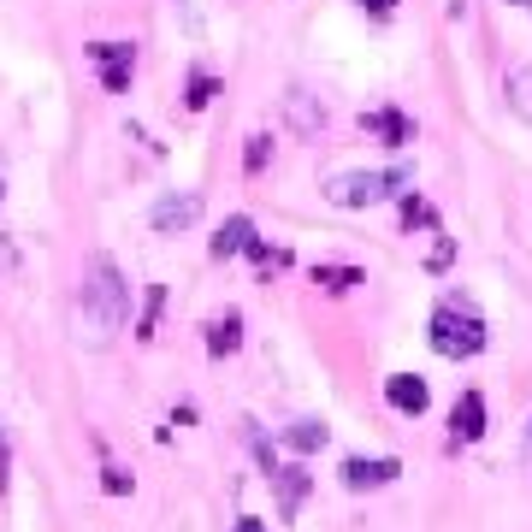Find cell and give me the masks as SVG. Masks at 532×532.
Instances as JSON below:
<instances>
[{"label":"cell","mask_w":532,"mask_h":532,"mask_svg":"<svg viewBox=\"0 0 532 532\" xmlns=\"http://www.w3.org/2000/svg\"><path fill=\"white\" fill-rule=\"evenodd\" d=\"M237 343H243V320L237 314H219L207 326V355H237Z\"/></svg>","instance_id":"obj_14"},{"label":"cell","mask_w":532,"mask_h":532,"mask_svg":"<svg viewBox=\"0 0 532 532\" xmlns=\"http://www.w3.org/2000/svg\"><path fill=\"white\" fill-rule=\"evenodd\" d=\"M361 6H367V12H379V18H391V12H397V0H361Z\"/></svg>","instance_id":"obj_21"},{"label":"cell","mask_w":532,"mask_h":532,"mask_svg":"<svg viewBox=\"0 0 532 532\" xmlns=\"http://www.w3.org/2000/svg\"><path fill=\"white\" fill-rule=\"evenodd\" d=\"M213 89H219V83H213L207 71H196V77H190V95H184V101H190V113H201V107L213 101Z\"/></svg>","instance_id":"obj_16"},{"label":"cell","mask_w":532,"mask_h":532,"mask_svg":"<svg viewBox=\"0 0 532 532\" xmlns=\"http://www.w3.org/2000/svg\"><path fill=\"white\" fill-rule=\"evenodd\" d=\"M160 302H166V290L154 284V290H148V314H142V326H136V337H154V320H160Z\"/></svg>","instance_id":"obj_17"},{"label":"cell","mask_w":532,"mask_h":532,"mask_svg":"<svg viewBox=\"0 0 532 532\" xmlns=\"http://www.w3.org/2000/svg\"><path fill=\"white\" fill-rule=\"evenodd\" d=\"M456 261V243H450V237H444V243H438V249H432V255H426V266H432V272H444V266Z\"/></svg>","instance_id":"obj_20"},{"label":"cell","mask_w":532,"mask_h":532,"mask_svg":"<svg viewBox=\"0 0 532 532\" xmlns=\"http://www.w3.org/2000/svg\"><path fill=\"white\" fill-rule=\"evenodd\" d=\"M326 438H332V432H326L320 420H290V432H284V444H290L296 456H314V450H326Z\"/></svg>","instance_id":"obj_13"},{"label":"cell","mask_w":532,"mask_h":532,"mask_svg":"<svg viewBox=\"0 0 532 532\" xmlns=\"http://www.w3.org/2000/svg\"><path fill=\"white\" fill-rule=\"evenodd\" d=\"M426 337H432V349H438L444 361H473V355L491 343V326H485V314L467 302L462 290H450V296L432 308V320H426Z\"/></svg>","instance_id":"obj_2"},{"label":"cell","mask_w":532,"mask_h":532,"mask_svg":"<svg viewBox=\"0 0 532 532\" xmlns=\"http://www.w3.org/2000/svg\"><path fill=\"white\" fill-rule=\"evenodd\" d=\"M509 6H532V0H509Z\"/></svg>","instance_id":"obj_23"},{"label":"cell","mask_w":532,"mask_h":532,"mask_svg":"<svg viewBox=\"0 0 532 532\" xmlns=\"http://www.w3.org/2000/svg\"><path fill=\"white\" fill-rule=\"evenodd\" d=\"M148 219H154V231H160V237H172V231H190V225L201 219V196H196V190H184V196H160Z\"/></svg>","instance_id":"obj_6"},{"label":"cell","mask_w":532,"mask_h":532,"mask_svg":"<svg viewBox=\"0 0 532 532\" xmlns=\"http://www.w3.org/2000/svg\"><path fill=\"white\" fill-rule=\"evenodd\" d=\"M408 190H414V166H385V172H343V178H332L326 196L337 207H379V201H397Z\"/></svg>","instance_id":"obj_3"},{"label":"cell","mask_w":532,"mask_h":532,"mask_svg":"<svg viewBox=\"0 0 532 532\" xmlns=\"http://www.w3.org/2000/svg\"><path fill=\"white\" fill-rule=\"evenodd\" d=\"M266 148H272V136H266V131L249 136V148H243V172H249V178H261V172H266Z\"/></svg>","instance_id":"obj_15"},{"label":"cell","mask_w":532,"mask_h":532,"mask_svg":"<svg viewBox=\"0 0 532 532\" xmlns=\"http://www.w3.org/2000/svg\"><path fill=\"white\" fill-rule=\"evenodd\" d=\"M450 432H456V444H479V438H485V397H479V391H462V397H456Z\"/></svg>","instance_id":"obj_8"},{"label":"cell","mask_w":532,"mask_h":532,"mask_svg":"<svg viewBox=\"0 0 532 532\" xmlns=\"http://www.w3.org/2000/svg\"><path fill=\"white\" fill-rule=\"evenodd\" d=\"M503 95H509V113L532 125V66H509V77H503Z\"/></svg>","instance_id":"obj_12"},{"label":"cell","mask_w":532,"mask_h":532,"mask_svg":"<svg viewBox=\"0 0 532 532\" xmlns=\"http://www.w3.org/2000/svg\"><path fill=\"white\" fill-rule=\"evenodd\" d=\"M83 54H89V66L101 71L107 95H125V89H131V71H136V42H89Z\"/></svg>","instance_id":"obj_4"},{"label":"cell","mask_w":532,"mask_h":532,"mask_svg":"<svg viewBox=\"0 0 532 532\" xmlns=\"http://www.w3.org/2000/svg\"><path fill=\"white\" fill-rule=\"evenodd\" d=\"M397 473H402L397 456H379V462H361V456H349V462H343V485H349V491H373V485H391Z\"/></svg>","instance_id":"obj_7"},{"label":"cell","mask_w":532,"mask_h":532,"mask_svg":"<svg viewBox=\"0 0 532 532\" xmlns=\"http://www.w3.org/2000/svg\"><path fill=\"white\" fill-rule=\"evenodd\" d=\"M272 485H278V515L296 521V509H302V497H308V467H278Z\"/></svg>","instance_id":"obj_11"},{"label":"cell","mask_w":532,"mask_h":532,"mask_svg":"<svg viewBox=\"0 0 532 532\" xmlns=\"http://www.w3.org/2000/svg\"><path fill=\"white\" fill-rule=\"evenodd\" d=\"M0 196H6V184H0Z\"/></svg>","instance_id":"obj_24"},{"label":"cell","mask_w":532,"mask_h":532,"mask_svg":"<svg viewBox=\"0 0 532 532\" xmlns=\"http://www.w3.org/2000/svg\"><path fill=\"white\" fill-rule=\"evenodd\" d=\"M385 402H391L397 414H408V420H420V414L432 408V385H426L420 373H391V379H385Z\"/></svg>","instance_id":"obj_5"},{"label":"cell","mask_w":532,"mask_h":532,"mask_svg":"<svg viewBox=\"0 0 532 532\" xmlns=\"http://www.w3.org/2000/svg\"><path fill=\"white\" fill-rule=\"evenodd\" d=\"M101 485H107V491H113V497H125V491H131V473H125V467H101Z\"/></svg>","instance_id":"obj_18"},{"label":"cell","mask_w":532,"mask_h":532,"mask_svg":"<svg viewBox=\"0 0 532 532\" xmlns=\"http://www.w3.org/2000/svg\"><path fill=\"white\" fill-rule=\"evenodd\" d=\"M361 125L379 136L385 148H408V142H414V119H408V113H397V107H373Z\"/></svg>","instance_id":"obj_10"},{"label":"cell","mask_w":532,"mask_h":532,"mask_svg":"<svg viewBox=\"0 0 532 532\" xmlns=\"http://www.w3.org/2000/svg\"><path fill=\"white\" fill-rule=\"evenodd\" d=\"M261 237H255V219L249 213H231L225 225H219V237H213V261H231V255H243V249H255Z\"/></svg>","instance_id":"obj_9"},{"label":"cell","mask_w":532,"mask_h":532,"mask_svg":"<svg viewBox=\"0 0 532 532\" xmlns=\"http://www.w3.org/2000/svg\"><path fill=\"white\" fill-rule=\"evenodd\" d=\"M237 532H266V521H255V515H243V521H237Z\"/></svg>","instance_id":"obj_22"},{"label":"cell","mask_w":532,"mask_h":532,"mask_svg":"<svg viewBox=\"0 0 532 532\" xmlns=\"http://www.w3.org/2000/svg\"><path fill=\"white\" fill-rule=\"evenodd\" d=\"M320 284H332V290H349V284H361V272H355V266H337V272H320Z\"/></svg>","instance_id":"obj_19"},{"label":"cell","mask_w":532,"mask_h":532,"mask_svg":"<svg viewBox=\"0 0 532 532\" xmlns=\"http://www.w3.org/2000/svg\"><path fill=\"white\" fill-rule=\"evenodd\" d=\"M131 320V284L113 266V255H89L83 278H77V343L107 349Z\"/></svg>","instance_id":"obj_1"}]
</instances>
